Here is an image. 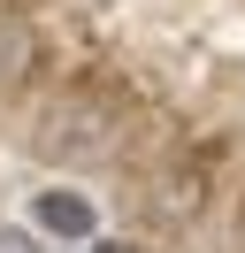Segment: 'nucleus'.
<instances>
[{"instance_id": "obj_4", "label": "nucleus", "mask_w": 245, "mask_h": 253, "mask_svg": "<svg viewBox=\"0 0 245 253\" xmlns=\"http://www.w3.org/2000/svg\"><path fill=\"white\" fill-rule=\"evenodd\" d=\"M0 253H39V238L31 230H0Z\"/></svg>"}, {"instance_id": "obj_5", "label": "nucleus", "mask_w": 245, "mask_h": 253, "mask_svg": "<svg viewBox=\"0 0 245 253\" xmlns=\"http://www.w3.org/2000/svg\"><path fill=\"white\" fill-rule=\"evenodd\" d=\"M92 253H130V246H92Z\"/></svg>"}, {"instance_id": "obj_3", "label": "nucleus", "mask_w": 245, "mask_h": 253, "mask_svg": "<svg viewBox=\"0 0 245 253\" xmlns=\"http://www.w3.org/2000/svg\"><path fill=\"white\" fill-rule=\"evenodd\" d=\"M39 230H54V238H92V200L84 192H39Z\"/></svg>"}, {"instance_id": "obj_2", "label": "nucleus", "mask_w": 245, "mask_h": 253, "mask_svg": "<svg viewBox=\"0 0 245 253\" xmlns=\"http://www.w3.org/2000/svg\"><path fill=\"white\" fill-rule=\"evenodd\" d=\"M31 62H39V39H31V23L0 8V100H8L15 84L31 77Z\"/></svg>"}, {"instance_id": "obj_1", "label": "nucleus", "mask_w": 245, "mask_h": 253, "mask_svg": "<svg viewBox=\"0 0 245 253\" xmlns=\"http://www.w3.org/2000/svg\"><path fill=\"white\" fill-rule=\"evenodd\" d=\"M31 146H39V161L92 169V161H115V146H122V115L107 108V100H92V92H61L54 108L39 115Z\"/></svg>"}]
</instances>
